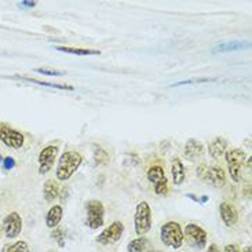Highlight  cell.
Segmentation results:
<instances>
[{"label":"cell","instance_id":"cell-12","mask_svg":"<svg viewBox=\"0 0 252 252\" xmlns=\"http://www.w3.org/2000/svg\"><path fill=\"white\" fill-rule=\"evenodd\" d=\"M219 214H220V218L223 220V223L227 227H233L239 222V212H237V208L232 203L223 201L219 207Z\"/></svg>","mask_w":252,"mask_h":252},{"label":"cell","instance_id":"cell-31","mask_svg":"<svg viewBox=\"0 0 252 252\" xmlns=\"http://www.w3.org/2000/svg\"><path fill=\"white\" fill-rule=\"evenodd\" d=\"M207 252H220V250H219V247L217 244H211V246L208 247Z\"/></svg>","mask_w":252,"mask_h":252},{"label":"cell","instance_id":"cell-22","mask_svg":"<svg viewBox=\"0 0 252 252\" xmlns=\"http://www.w3.org/2000/svg\"><path fill=\"white\" fill-rule=\"evenodd\" d=\"M164 178H165V174H164L163 167H160V165H153V167H150L149 170H148V179L153 185L160 182Z\"/></svg>","mask_w":252,"mask_h":252},{"label":"cell","instance_id":"cell-13","mask_svg":"<svg viewBox=\"0 0 252 252\" xmlns=\"http://www.w3.org/2000/svg\"><path fill=\"white\" fill-rule=\"evenodd\" d=\"M184 155L188 160H197V158H200L204 155V145L200 141H197V139L191 138L185 145Z\"/></svg>","mask_w":252,"mask_h":252},{"label":"cell","instance_id":"cell-17","mask_svg":"<svg viewBox=\"0 0 252 252\" xmlns=\"http://www.w3.org/2000/svg\"><path fill=\"white\" fill-rule=\"evenodd\" d=\"M63 217V210L61 205H54L48 210L47 215H46V226L50 229H54L60 225V222L62 220Z\"/></svg>","mask_w":252,"mask_h":252},{"label":"cell","instance_id":"cell-16","mask_svg":"<svg viewBox=\"0 0 252 252\" xmlns=\"http://www.w3.org/2000/svg\"><path fill=\"white\" fill-rule=\"evenodd\" d=\"M61 193V186L57 181H53V179H48L43 185V196H44V200L46 201H53L55 198L60 196Z\"/></svg>","mask_w":252,"mask_h":252},{"label":"cell","instance_id":"cell-18","mask_svg":"<svg viewBox=\"0 0 252 252\" xmlns=\"http://www.w3.org/2000/svg\"><path fill=\"white\" fill-rule=\"evenodd\" d=\"M251 46L250 41L244 40H234L227 41V43H222L218 44L217 47L214 48V53H227V51H237V50H244Z\"/></svg>","mask_w":252,"mask_h":252},{"label":"cell","instance_id":"cell-34","mask_svg":"<svg viewBox=\"0 0 252 252\" xmlns=\"http://www.w3.org/2000/svg\"><path fill=\"white\" fill-rule=\"evenodd\" d=\"M149 252H160V251H149Z\"/></svg>","mask_w":252,"mask_h":252},{"label":"cell","instance_id":"cell-36","mask_svg":"<svg viewBox=\"0 0 252 252\" xmlns=\"http://www.w3.org/2000/svg\"><path fill=\"white\" fill-rule=\"evenodd\" d=\"M0 234H1V230H0Z\"/></svg>","mask_w":252,"mask_h":252},{"label":"cell","instance_id":"cell-30","mask_svg":"<svg viewBox=\"0 0 252 252\" xmlns=\"http://www.w3.org/2000/svg\"><path fill=\"white\" fill-rule=\"evenodd\" d=\"M225 252H240L239 248L234 246V244H229L225 247Z\"/></svg>","mask_w":252,"mask_h":252},{"label":"cell","instance_id":"cell-20","mask_svg":"<svg viewBox=\"0 0 252 252\" xmlns=\"http://www.w3.org/2000/svg\"><path fill=\"white\" fill-rule=\"evenodd\" d=\"M58 51L62 53H68V54H75V55H98L101 54L99 50H94V48H79V47H66V46H57Z\"/></svg>","mask_w":252,"mask_h":252},{"label":"cell","instance_id":"cell-35","mask_svg":"<svg viewBox=\"0 0 252 252\" xmlns=\"http://www.w3.org/2000/svg\"><path fill=\"white\" fill-rule=\"evenodd\" d=\"M47 252H55V251H47Z\"/></svg>","mask_w":252,"mask_h":252},{"label":"cell","instance_id":"cell-5","mask_svg":"<svg viewBox=\"0 0 252 252\" xmlns=\"http://www.w3.org/2000/svg\"><path fill=\"white\" fill-rule=\"evenodd\" d=\"M226 163H227V170L234 182H240L243 178V164L246 160V153L240 149L226 150L225 153Z\"/></svg>","mask_w":252,"mask_h":252},{"label":"cell","instance_id":"cell-21","mask_svg":"<svg viewBox=\"0 0 252 252\" xmlns=\"http://www.w3.org/2000/svg\"><path fill=\"white\" fill-rule=\"evenodd\" d=\"M148 247H149V240L142 236V237H138V239L129 241L127 250L128 252H145Z\"/></svg>","mask_w":252,"mask_h":252},{"label":"cell","instance_id":"cell-3","mask_svg":"<svg viewBox=\"0 0 252 252\" xmlns=\"http://www.w3.org/2000/svg\"><path fill=\"white\" fill-rule=\"evenodd\" d=\"M197 177L205 182V184L211 185L217 189H220L226 185V174L225 170H222V167L215 165V167H207L204 164L197 167Z\"/></svg>","mask_w":252,"mask_h":252},{"label":"cell","instance_id":"cell-27","mask_svg":"<svg viewBox=\"0 0 252 252\" xmlns=\"http://www.w3.org/2000/svg\"><path fill=\"white\" fill-rule=\"evenodd\" d=\"M51 236H53V239L58 243V246L65 247V236H63V230H61V229H55Z\"/></svg>","mask_w":252,"mask_h":252},{"label":"cell","instance_id":"cell-11","mask_svg":"<svg viewBox=\"0 0 252 252\" xmlns=\"http://www.w3.org/2000/svg\"><path fill=\"white\" fill-rule=\"evenodd\" d=\"M3 229L7 239H15L22 232V218L18 212H10L3 219Z\"/></svg>","mask_w":252,"mask_h":252},{"label":"cell","instance_id":"cell-1","mask_svg":"<svg viewBox=\"0 0 252 252\" xmlns=\"http://www.w3.org/2000/svg\"><path fill=\"white\" fill-rule=\"evenodd\" d=\"M82 163V155L75 152V150H68V152L62 153L61 158L58 160L57 171H55L57 179L58 181H68L69 178L77 171V168L80 167Z\"/></svg>","mask_w":252,"mask_h":252},{"label":"cell","instance_id":"cell-7","mask_svg":"<svg viewBox=\"0 0 252 252\" xmlns=\"http://www.w3.org/2000/svg\"><path fill=\"white\" fill-rule=\"evenodd\" d=\"M184 240L188 241V244L191 248H196V250H203L207 246V232H205L203 227H200L196 223H188L185 226L184 230Z\"/></svg>","mask_w":252,"mask_h":252},{"label":"cell","instance_id":"cell-28","mask_svg":"<svg viewBox=\"0 0 252 252\" xmlns=\"http://www.w3.org/2000/svg\"><path fill=\"white\" fill-rule=\"evenodd\" d=\"M96 164H102L108 161V153L101 148H96Z\"/></svg>","mask_w":252,"mask_h":252},{"label":"cell","instance_id":"cell-2","mask_svg":"<svg viewBox=\"0 0 252 252\" xmlns=\"http://www.w3.org/2000/svg\"><path fill=\"white\" fill-rule=\"evenodd\" d=\"M160 239L164 246L170 247L172 250H179L184 244V230L178 222H167L160 229Z\"/></svg>","mask_w":252,"mask_h":252},{"label":"cell","instance_id":"cell-14","mask_svg":"<svg viewBox=\"0 0 252 252\" xmlns=\"http://www.w3.org/2000/svg\"><path fill=\"white\" fill-rule=\"evenodd\" d=\"M8 79H14V80H22V82L27 83H33V84H39V86H44V87H51V89L57 90H65V91H73L75 87L73 86H69V84H57V83H48V82H41V80H36L32 77H27V76H8Z\"/></svg>","mask_w":252,"mask_h":252},{"label":"cell","instance_id":"cell-19","mask_svg":"<svg viewBox=\"0 0 252 252\" xmlns=\"http://www.w3.org/2000/svg\"><path fill=\"white\" fill-rule=\"evenodd\" d=\"M171 175H172V182H174V185L179 186V185L184 184L185 167L182 161L178 157L172 160V164H171Z\"/></svg>","mask_w":252,"mask_h":252},{"label":"cell","instance_id":"cell-33","mask_svg":"<svg viewBox=\"0 0 252 252\" xmlns=\"http://www.w3.org/2000/svg\"><path fill=\"white\" fill-rule=\"evenodd\" d=\"M244 252H251V246H247L246 250H244Z\"/></svg>","mask_w":252,"mask_h":252},{"label":"cell","instance_id":"cell-8","mask_svg":"<svg viewBox=\"0 0 252 252\" xmlns=\"http://www.w3.org/2000/svg\"><path fill=\"white\" fill-rule=\"evenodd\" d=\"M0 141L4 143L8 148L13 149H20L25 142V136L21 134L20 131L11 128L7 124H1L0 126Z\"/></svg>","mask_w":252,"mask_h":252},{"label":"cell","instance_id":"cell-29","mask_svg":"<svg viewBox=\"0 0 252 252\" xmlns=\"http://www.w3.org/2000/svg\"><path fill=\"white\" fill-rule=\"evenodd\" d=\"M3 167H4V170H13L14 167H15V160H14L13 157H6V158H3Z\"/></svg>","mask_w":252,"mask_h":252},{"label":"cell","instance_id":"cell-4","mask_svg":"<svg viewBox=\"0 0 252 252\" xmlns=\"http://www.w3.org/2000/svg\"><path fill=\"white\" fill-rule=\"evenodd\" d=\"M134 227L138 236H143L152 229V208L149 203L146 201L138 203L135 208V217H134Z\"/></svg>","mask_w":252,"mask_h":252},{"label":"cell","instance_id":"cell-6","mask_svg":"<svg viewBox=\"0 0 252 252\" xmlns=\"http://www.w3.org/2000/svg\"><path fill=\"white\" fill-rule=\"evenodd\" d=\"M105 222V207L99 200H90L86 204V225L90 229H99Z\"/></svg>","mask_w":252,"mask_h":252},{"label":"cell","instance_id":"cell-24","mask_svg":"<svg viewBox=\"0 0 252 252\" xmlns=\"http://www.w3.org/2000/svg\"><path fill=\"white\" fill-rule=\"evenodd\" d=\"M155 191H156L157 196H165L168 193V181H167V178H164L160 182H157L155 185Z\"/></svg>","mask_w":252,"mask_h":252},{"label":"cell","instance_id":"cell-32","mask_svg":"<svg viewBox=\"0 0 252 252\" xmlns=\"http://www.w3.org/2000/svg\"><path fill=\"white\" fill-rule=\"evenodd\" d=\"M21 4H24V6L27 7H34L37 3L36 1H21Z\"/></svg>","mask_w":252,"mask_h":252},{"label":"cell","instance_id":"cell-15","mask_svg":"<svg viewBox=\"0 0 252 252\" xmlns=\"http://www.w3.org/2000/svg\"><path fill=\"white\" fill-rule=\"evenodd\" d=\"M226 148H227V141L222 136H217L210 145H208V153L212 158H219L226 153Z\"/></svg>","mask_w":252,"mask_h":252},{"label":"cell","instance_id":"cell-25","mask_svg":"<svg viewBox=\"0 0 252 252\" xmlns=\"http://www.w3.org/2000/svg\"><path fill=\"white\" fill-rule=\"evenodd\" d=\"M34 72L37 73H41V75L46 76H62L65 75L63 70H57V69H50V68H36L33 69Z\"/></svg>","mask_w":252,"mask_h":252},{"label":"cell","instance_id":"cell-10","mask_svg":"<svg viewBox=\"0 0 252 252\" xmlns=\"http://www.w3.org/2000/svg\"><path fill=\"white\" fill-rule=\"evenodd\" d=\"M58 156V146L55 145H48L46 148H43L39 153V174L46 175L50 170L53 168L55 160Z\"/></svg>","mask_w":252,"mask_h":252},{"label":"cell","instance_id":"cell-9","mask_svg":"<svg viewBox=\"0 0 252 252\" xmlns=\"http://www.w3.org/2000/svg\"><path fill=\"white\" fill-rule=\"evenodd\" d=\"M124 232V225L120 220L113 222L112 225L108 226L101 234L96 237V241L102 246H110V244H115L119 240L122 239Z\"/></svg>","mask_w":252,"mask_h":252},{"label":"cell","instance_id":"cell-23","mask_svg":"<svg viewBox=\"0 0 252 252\" xmlns=\"http://www.w3.org/2000/svg\"><path fill=\"white\" fill-rule=\"evenodd\" d=\"M1 252H31V248L25 241H17L14 244H7L3 247Z\"/></svg>","mask_w":252,"mask_h":252},{"label":"cell","instance_id":"cell-26","mask_svg":"<svg viewBox=\"0 0 252 252\" xmlns=\"http://www.w3.org/2000/svg\"><path fill=\"white\" fill-rule=\"evenodd\" d=\"M217 79H211V77H200V79H193V80H184L177 84H172L171 87H178V86H185V84H193V83H211L215 82Z\"/></svg>","mask_w":252,"mask_h":252}]
</instances>
